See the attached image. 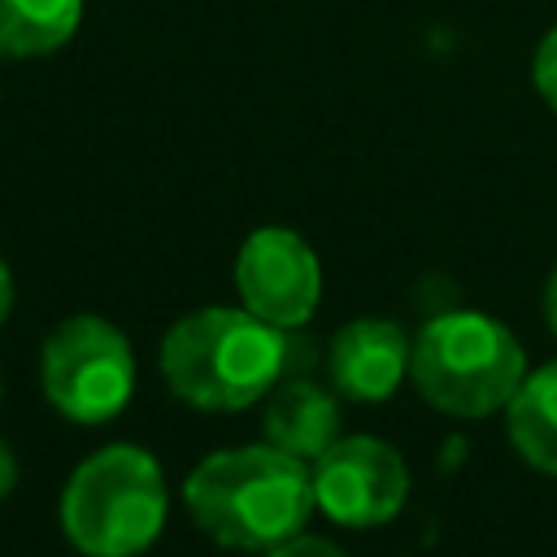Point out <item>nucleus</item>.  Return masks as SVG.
Instances as JSON below:
<instances>
[{
  "label": "nucleus",
  "mask_w": 557,
  "mask_h": 557,
  "mask_svg": "<svg viewBox=\"0 0 557 557\" xmlns=\"http://www.w3.org/2000/svg\"><path fill=\"white\" fill-rule=\"evenodd\" d=\"M9 309H13V274H9V265L0 257V322L9 318Z\"/></svg>",
  "instance_id": "obj_15"
},
{
  "label": "nucleus",
  "mask_w": 557,
  "mask_h": 557,
  "mask_svg": "<svg viewBox=\"0 0 557 557\" xmlns=\"http://www.w3.org/2000/svg\"><path fill=\"white\" fill-rule=\"evenodd\" d=\"M39 387L48 405L83 426L109 422L135 392V352L122 326L100 313H74L39 348Z\"/></svg>",
  "instance_id": "obj_5"
},
{
  "label": "nucleus",
  "mask_w": 557,
  "mask_h": 557,
  "mask_svg": "<svg viewBox=\"0 0 557 557\" xmlns=\"http://www.w3.org/2000/svg\"><path fill=\"white\" fill-rule=\"evenodd\" d=\"M409 379L440 413L487 418L505 409L522 387L527 352L505 322L479 309H453L418 331L409 352Z\"/></svg>",
  "instance_id": "obj_4"
},
{
  "label": "nucleus",
  "mask_w": 557,
  "mask_h": 557,
  "mask_svg": "<svg viewBox=\"0 0 557 557\" xmlns=\"http://www.w3.org/2000/svg\"><path fill=\"white\" fill-rule=\"evenodd\" d=\"M196 527L222 548L270 553L300 535L313 505V470L265 444H235L209 453L183 483Z\"/></svg>",
  "instance_id": "obj_1"
},
{
  "label": "nucleus",
  "mask_w": 557,
  "mask_h": 557,
  "mask_svg": "<svg viewBox=\"0 0 557 557\" xmlns=\"http://www.w3.org/2000/svg\"><path fill=\"white\" fill-rule=\"evenodd\" d=\"M505 426L527 466L557 474V361L522 379V387L505 405Z\"/></svg>",
  "instance_id": "obj_10"
},
{
  "label": "nucleus",
  "mask_w": 557,
  "mask_h": 557,
  "mask_svg": "<svg viewBox=\"0 0 557 557\" xmlns=\"http://www.w3.org/2000/svg\"><path fill=\"white\" fill-rule=\"evenodd\" d=\"M292 331L231 305L191 309L161 339V374L196 409H248L292 374Z\"/></svg>",
  "instance_id": "obj_2"
},
{
  "label": "nucleus",
  "mask_w": 557,
  "mask_h": 557,
  "mask_svg": "<svg viewBox=\"0 0 557 557\" xmlns=\"http://www.w3.org/2000/svg\"><path fill=\"white\" fill-rule=\"evenodd\" d=\"M265 557H344V548H335V544L322 540V535H292V540H283L278 548H270Z\"/></svg>",
  "instance_id": "obj_13"
},
{
  "label": "nucleus",
  "mask_w": 557,
  "mask_h": 557,
  "mask_svg": "<svg viewBox=\"0 0 557 557\" xmlns=\"http://www.w3.org/2000/svg\"><path fill=\"white\" fill-rule=\"evenodd\" d=\"M235 287L248 313L296 331L322 300V265L305 235L287 226H261L239 244Z\"/></svg>",
  "instance_id": "obj_7"
},
{
  "label": "nucleus",
  "mask_w": 557,
  "mask_h": 557,
  "mask_svg": "<svg viewBox=\"0 0 557 557\" xmlns=\"http://www.w3.org/2000/svg\"><path fill=\"white\" fill-rule=\"evenodd\" d=\"M409 352L413 339L405 335L400 322L392 318H352L335 331L326 366H331V383L339 396L374 405L387 400L400 379L409 374Z\"/></svg>",
  "instance_id": "obj_8"
},
{
  "label": "nucleus",
  "mask_w": 557,
  "mask_h": 557,
  "mask_svg": "<svg viewBox=\"0 0 557 557\" xmlns=\"http://www.w3.org/2000/svg\"><path fill=\"white\" fill-rule=\"evenodd\" d=\"M83 0H0V57H48L74 39Z\"/></svg>",
  "instance_id": "obj_11"
},
{
  "label": "nucleus",
  "mask_w": 557,
  "mask_h": 557,
  "mask_svg": "<svg viewBox=\"0 0 557 557\" xmlns=\"http://www.w3.org/2000/svg\"><path fill=\"white\" fill-rule=\"evenodd\" d=\"M13 487H17V457H13V448L0 440V500H4Z\"/></svg>",
  "instance_id": "obj_14"
},
{
  "label": "nucleus",
  "mask_w": 557,
  "mask_h": 557,
  "mask_svg": "<svg viewBox=\"0 0 557 557\" xmlns=\"http://www.w3.org/2000/svg\"><path fill=\"white\" fill-rule=\"evenodd\" d=\"M544 318H548V326H553V335H557V270H553V278H548V287H544Z\"/></svg>",
  "instance_id": "obj_16"
},
{
  "label": "nucleus",
  "mask_w": 557,
  "mask_h": 557,
  "mask_svg": "<svg viewBox=\"0 0 557 557\" xmlns=\"http://www.w3.org/2000/svg\"><path fill=\"white\" fill-rule=\"evenodd\" d=\"M265 440L300 461L322 457L339 440V400L313 379H283L265 396Z\"/></svg>",
  "instance_id": "obj_9"
},
{
  "label": "nucleus",
  "mask_w": 557,
  "mask_h": 557,
  "mask_svg": "<svg viewBox=\"0 0 557 557\" xmlns=\"http://www.w3.org/2000/svg\"><path fill=\"white\" fill-rule=\"evenodd\" d=\"M531 83H535L540 100L557 113V26L535 44V57H531Z\"/></svg>",
  "instance_id": "obj_12"
},
{
  "label": "nucleus",
  "mask_w": 557,
  "mask_h": 557,
  "mask_svg": "<svg viewBox=\"0 0 557 557\" xmlns=\"http://www.w3.org/2000/svg\"><path fill=\"white\" fill-rule=\"evenodd\" d=\"M313 505L352 531L392 522L409 500L405 457L374 435H344L313 457Z\"/></svg>",
  "instance_id": "obj_6"
},
{
  "label": "nucleus",
  "mask_w": 557,
  "mask_h": 557,
  "mask_svg": "<svg viewBox=\"0 0 557 557\" xmlns=\"http://www.w3.org/2000/svg\"><path fill=\"white\" fill-rule=\"evenodd\" d=\"M165 474L139 444H109L61 487V527L83 557H139L165 527Z\"/></svg>",
  "instance_id": "obj_3"
}]
</instances>
